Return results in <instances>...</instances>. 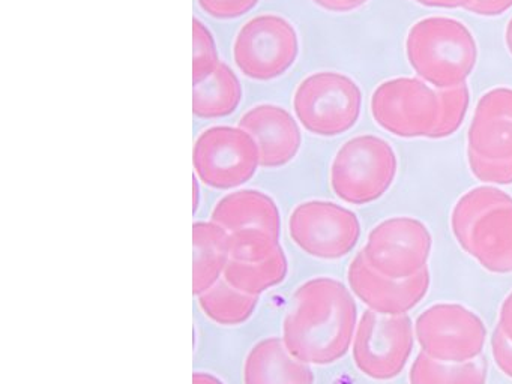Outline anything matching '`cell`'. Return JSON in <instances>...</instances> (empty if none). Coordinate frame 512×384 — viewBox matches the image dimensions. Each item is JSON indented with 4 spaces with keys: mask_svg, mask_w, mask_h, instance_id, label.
Wrapping results in <instances>:
<instances>
[{
    "mask_svg": "<svg viewBox=\"0 0 512 384\" xmlns=\"http://www.w3.org/2000/svg\"><path fill=\"white\" fill-rule=\"evenodd\" d=\"M284 251L280 239L263 230L229 233V260L263 261Z\"/></svg>",
    "mask_w": 512,
    "mask_h": 384,
    "instance_id": "24",
    "label": "cell"
},
{
    "mask_svg": "<svg viewBox=\"0 0 512 384\" xmlns=\"http://www.w3.org/2000/svg\"><path fill=\"white\" fill-rule=\"evenodd\" d=\"M451 230L460 248L485 270L512 273V197L496 186H476L458 198Z\"/></svg>",
    "mask_w": 512,
    "mask_h": 384,
    "instance_id": "2",
    "label": "cell"
},
{
    "mask_svg": "<svg viewBox=\"0 0 512 384\" xmlns=\"http://www.w3.org/2000/svg\"><path fill=\"white\" fill-rule=\"evenodd\" d=\"M439 92L440 110L436 128L431 140H442L451 137L463 125L470 104V92L467 84L437 89Z\"/></svg>",
    "mask_w": 512,
    "mask_h": 384,
    "instance_id": "23",
    "label": "cell"
},
{
    "mask_svg": "<svg viewBox=\"0 0 512 384\" xmlns=\"http://www.w3.org/2000/svg\"><path fill=\"white\" fill-rule=\"evenodd\" d=\"M260 0H197L202 11L217 20H235L256 8Z\"/></svg>",
    "mask_w": 512,
    "mask_h": 384,
    "instance_id": "27",
    "label": "cell"
},
{
    "mask_svg": "<svg viewBox=\"0 0 512 384\" xmlns=\"http://www.w3.org/2000/svg\"><path fill=\"white\" fill-rule=\"evenodd\" d=\"M512 8V0H475L467 11L479 17H497Z\"/></svg>",
    "mask_w": 512,
    "mask_h": 384,
    "instance_id": "29",
    "label": "cell"
},
{
    "mask_svg": "<svg viewBox=\"0 0 512 384\" xmlns=\"http://www.w3.org/2000/svg\"><path fill=\"white\" fill-rule=\"evenodd\" d=\"M292 242L310 257L340 260L358 245L361 222L355 212L325 200L298 204L290 213Z\"/></svg>",
    "mask_w": 512,
    "mask_h": 384,
    "instance_id": "9",
    "label": "cell"
},
{
    "mask_svg": "<svg viewBox=\"0 0 512 384\" xmlns=\"http://www.w3.org/2000/svg\"><path fill=\"white\" fill-rule=\"evenodd\" d=\"M193 245V288L194 294L200 296L223 278L229 263V233L217 222H196Z\"/></svg>",
    "mask_w": 512,
    "mask_h": 384,
    "instance_id": "18",
    "label": "cell"
},
{
    "mask_svg": "<svg viewBox=\"0 0 512 384\" xmlns=\"http://www.w3.org/2000/svg\"><path fill=\"white\" fill-rule=\"evenodd\" d=\"M413 344L415 333L409 315H383L368 309L356 327L353 362L371 380H394L406 368Z\"/></svg>",
    "mask_w": 512,
    "mask_h": 384,
    "instance_id": "7",
    "label": "cell"
},
{
    "mask_svg": "<svg viewBox=\"0 0 512 384\" xmlns=\"http://www.w3.org/2000/svg\"><path fill=\"white\" fill-rule=\"evenodd\" d=\"M497 327H499L503 335L512 342V291L506 296V299L503 300Z\"/></svg>",
    "mask_w": 512,
    "mask_h": 384,
    "instance_id": "31",
    "label": "cell"
},
{
    "mask_svg": "<svg viewBox=\"0 0 512 384\" xmlns=\"http://www.w3.org/2000/svg\"><path fill=\"white\" fill-rule=\"evenodd\" d=\"M422 353L442 362H472L481 356L487 339L484 321L458 303H436L415 321Z\"/></svg>",
    "mask_w": 512,
    "mask_h": 384,
    "instance_id": "10",
    "label": "cell"
},
{
    "mask_svg": "<svg viewBox=\"0 0 512 384\" xmlns=\"http://www.w3.org/2000/svg\"><path fill=\"white\" fill-rule=\"evenodd\" d=\"M431 246L433 237L424 222L395 216L370 231L362 254L380 275L406 279L427 269Z\"/></svg>",
    "mask_w": 512,
    "mask_h": 384,
    "instance_id": "12",
    "label": "cell"
},
{
    "mask_svg": "<svg viewBox=\"0 0 512 384\" xmlns=\"http://www.w3.org/2000/svg\"><path fill=\"white\" fill-rule=\"evenodd\" d=\"M374 122L400 138H430L439 119V92L419 77L383 81L371 95Z\"/></svg>",
    "mask_w": 512,
    "mask_h": 384,
    "instance_id": "8",
    "label": "cell"
},
{
    "mask_svg": "<svg viewBox=\"0 0 512 384\" xmlns=\"http://www.w3.org/2000/svg\"><path fill=\"white\" fill-rule=\"evenodd\" d=\"M491 353H493L497 368L506 377L512 378V342L503 335L499 327H496L493 336H491Z\"/></svg>",
    "mask_w": 512,
    "mask_h": 384,
    "instance_id": "28",
    "label": "cell"
},
{
    "mask_svg": "<svg viewBox=\"0 0 512 384\" xmlns=\"http://www.w3.org/2000/svg\"><path fill=\"white\" fill-rule=\"evenodd\" d=\"M239 128L256 141L263 168L284 167L301 150L302 134L298 122L280 105L260 104L250 108L239 120Z\"/></svg>",
    "mask_w": 512,
    "mask_h": 384,
    "instance_id": "14",
    "label": "cell"
},
{
    "mask_svg": "<svg viewBox=\"0 0 512 384\" xmlns=\"http://www.w3.org/2000/svg\"><path fill=\"white\" fill-rule=\"evenodd\" d=\"M419 5L427 6V8L457 9L469 8L475 0H413Z\"/></svg>",
    "mask_w": 512,
    "mask_h": 384,
    "instance_id": "32",
    "label": "cell"
},
{
    "mask_svg": "<svg viewBox=\"0 0 512 384\" xmlns=\"http://www.w3.org/2000/svg\"><path fill=\"white\" fill-rule=\"evenodd\" d=\"M404 48L413 71L434 89L466 84L478 62V44L469 27L442 15L416 21Z\"/></svg>",
    "mask_w": 512,
    "mask_h": 384,
    "instance_id": "3",
    "label": "cell"
},
{
    "mask_svg": "<svg viewBox=\"0 0 512 384\" xmlns=\"http://www.w3.org/2000/svg\"><path fill=\"white\" fill-rule=\"evenodd\" d=\"M211 221L227 233L263 230L280 239L281 213L274 198L257 189H241L221 198L212 209Z\"/></svg>",
    "mask_w": 512,
    "mask_h": 384,
    "instance_id": "16",
    "label": "cell"
},
{
    "mask_svg": "<svg viewBox=\"0 0 512 384\" xmlns=\"http://www.w3.org/2000/svg\"><path fill=\"white\" fill-rule=\"evenodd\" d=\"M299 56V36L287 18L260 14L250 18L233 42V59L245 77L272 81L292 69Z\"/></svg>",
    "mask_w": 512,
    "mask_h": 384,
    "instance_id": "6",
    "label": "cell"
},
{
    "mask_svg": "<svg viewBox=\"0 0 512 384\" xmlns=\"http://www.w3.org/2000/svg\"><path fill=\"white\" fill-rule=\"evenodd\" d=\"M358 327V308L349 288L329 276L296 288L284 317L287 350L308 365L325 366L349 353Z\"/></svg>",
    "mask_w": 512,
    "mask_h": 384,
    "instance_id": "1",
    "label": "cell"
},
{
    "mask_svg": "<svg viewBox=\"0 0 512 384\" xmlns=\"http://www.w3.org/2000/svg\"><path fill=\"white\" fill-rule=\"evenodd\" d=\"M314 5L337 14H346V12L355 11V9L364 6L368 0H311Z\"/></svg>",
    "mask_w": 512,
    "mask_h": 384,
    "instance_id": "30",
    "label": "cell"
},
{
    "mask_svg": "<svg viewBox=\"0 0 512 384\" xmlns=\"http://www.w3.org/2000/svg\"><path fill=\"white\" fill-rule=\"evenodd\" d=\"M467 162L476 179L487 185H512V158H484L467 150Z\"/></svg>",
    "mask_w": 512,
    "mask_h": 384,
    "instance_id": "26",
    "label": "cell"
},
{
    "mask_svg": "<svg viewBox=\"0 0 512 384\" xmlns=\"http://www.w3.org/2000/svg\"><path fill=\"white\" fill-rule=\"evenodd\" d=\"M197 297L203 314L220 326H241L247 323L259 305V296L238 290L224 278Z\"/></svg>",
    "mask_w": 512,
    "mask_h": 384,
    "instance_id": "20",
    "label": "cell"
},
{
    "mask_svg": "<svg viewBox=\"0 0 512 384\" xmlns=\"http://www.w3.org/2000/svg\"><path fill=\"white\" fill-rule=\"evenodd\" d=\"M505 42L506 48H508L509 54L512 56V17L511 20L508 21V26H506Z\"/></svg>",
    "mask_w": 512,
    "mask_h": 384,
    "instance_id": "34",
    "label": "cell"
},
{
    "mask_svg": "<svg viewBox=\"0 0 512 384\" xmlns=\"http://www.w3.org/2000/svg\"><path fill=\"white\" fill-rule=\"evenodd\" d=\"M193 384H226L211 372L197 371L193 375Z\"/></svg>",
    "mask_w": 512,
    "mask_h": 384,
    "instance_id": "33",
    "label": "cell"
},
{
    "mask_svg": "<svg viewBox=\"0 0 512 384\" xmlns=\"http://www.w3.org/2000/svg\"><path fill=\"white\" fill-rule=\"evenodd\" d=\"M289 273L286 252L263 261L229 260L223 278L229 284L251 296H260L271 288L278 287Z\"/></svg>",
    "mask_w": 512,
    "mask_h": 384,
    "instance_id": "21",
    "label": "cell"
},
{
    "mask_svg": "<svg viewBox=\"0 0 512 384\" xmlns=\"http://www.w3.org/2000/svg\"><path fill=\"white\" fill-rule=\"evenodd\" d=\"M467 150L484 158H512V89L488 90L476 104Z\"/></svg>",
    "mask_w": 512,
    "mask_h": 384,
    "instance_id": "15",
    "label": "cell"
},
{
    "mask_svg": "<svg viewBox=\"0 0 512 384\" xmlns=\"http://www.w3.org/2000/svg\"><path fill=\"white\" fill-rule=\"evenodd\" d=\"M242 86L238 75L224 62L211 75L194 83L193 111L200 119H223L238 110Z\"/></svg>",
    "mask_w": 512,
    "mask_h": 384,
    "instance_id": "19",
    "label": "cell"
},
{
    "mask_svg": "<svg viewBox=\"0 0 512 384\" xmlns=\"http://www.w3.org/2000/svg\"><path fill=\"white\" fill-rule=\"evenodd\" d=\"M394 147L379 135L362 134L347 140L332 159V191L347 204L365 206L382 198L397 177Z\"/></svg>",
    "mask_w": 512,
    "mask_h": 384,
    "instance_id": "4",
    "label": "cell"
},
{
    "mask_svg": "<svg viewBox=\"0 0 512 384\" xmlns=\"http://www.w3.org/2000/svg\"><path fill=\"white\" fill-rule=\"evenodd\" d=\"M347 281L353 294L371 311L406 315L427 296L431 278L428 267L412 278H388L377 273L359 251L347 269Z\"/></svg>",
    "mask_w": 512,
    "mask_h": 384,
    "instance_id": "13",
    "label": "cell"
},
{
    "mask_svg": "<svg viewBox=\"0 0 512 384\" xmlns=\"http://www.w3.org/2000/svg\"><path fill=\"white\" fill-rule=\"evenodd\" d=\"M193 35V80L194 83H199L214 72L221 60L218 57L214 35L199 18H194Z\"/></svg>",
    "mask_w": 512,
    "mask_h": 384,
    "instance_id": "25",
    "label": "cell"
},
{
    "mask_svg": "<svg viewBox=\"0 0 512 384\" xmlns=\"http://www.w3.org/2000/svg\"><path fill=\"white\" fill-rule=\"evenodd\" d=\"M293 110L311 134L337 137L350 131L361 117V87L341 72H314L296 87Z\"/></svg>",
    "mask_w": 512,
    "mask_h": 384,
    "instance_id": "5",
    "label": "cell"
},
{
    "mask_svg": "<svg viewBox=\"0 0 512 384\" xmlns=\"http://www.w3.org/2000/svg\"><path fill=\"white\" fill-rule=\"evenodd\" d=\"M410 384H485L487 369L478 360L452 363L419 353L409 372Z\"/></svg>",
    "mask_w": 512,
    "mask_h": 384,
    "instance_id": "22",
    "label": "cell"
},
{
    "mask_svg": "<svg viewBox=\"0 0 512 384\" xmlns=\"http://www.w3.org/2000/svg\"><path fill=\"white\" fill-rule=\"evenodd\" d=\"M194 168L209 188L233 189L253 179L260 165L259 147L242 128L218 125L206 129L194 146Z\"/></svg>",
    "mask_w": 512,
    "mask_h": 384,
    "instance_id": "11",
    "label": "cell"
},
{
    "mask_svg": "<svg viewBox=\"0 0 512 384\" xmlns=\"http://www.w3.org/2000/svg\"><path fill=\"white\" fill-rule=\"evenodd\" d=\"M244 384H314L308 363L296 359L283 339H262L248 351L244 362Z\"/></svg>",
    "mask_w": 512,
    "mask_h": 384,
    "instance_id": "17",
    "label": "cell"
}]
</instances>
